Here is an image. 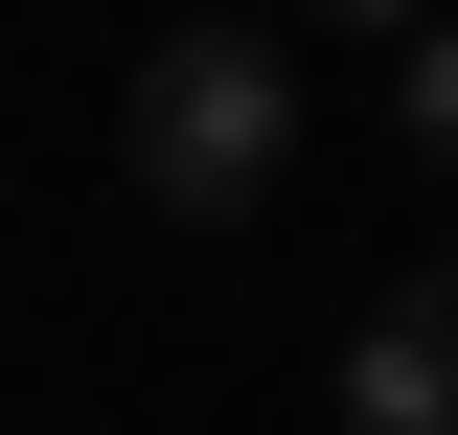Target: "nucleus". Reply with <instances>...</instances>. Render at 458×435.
<instances>
[{"instance_id":"3","label":"nucleus","mask_w":458,"mask_h":435,"mask_svg":"<svg viewBox=\"0 0 458 435\" xmlns=\"http://www.w3.org/2000/svg\"><path fill=\"white\" fill-rule=\"evenodd\" d=\"M390 138H412V161H458V0L390 47Z\"/></svg>"},{"instance_id":"1","label":"nucleus","mask_w":458,"mask_h":435,"mask_svg":"<svg viewBox=\"0 0 458 435\" xmlns=\"http://www.w3.org/2000/svg\"><path fill=\"white\" fill-rule=\"evenodd\" d=\"M114 161H138V207L161 229H252L298 161V69L252 47V23H161L138 47V92H114Z\"/></svg>"},{"instance_id":"4","label":"nucleus","mask_w":458,"mask_h":435,"mask_svg":"<svg viewBox=\"0 0 458 435\" xmlns=\"http://www.w3.org/2000/svg\"><path fill=\"white\" fill-rule=\"evenodd\" d=\"M298 23H367V47H412V23H436V0H298Z\"/></svg>"},{"instance_id":"2","label":"nucleus","mask_w":458,"mask_h":435,"mask_svg":"<svg viewBox=\"0 0 458 435\" xmlns=\"http://www.w3.org/2000/svg\"><path fill=\"white\" fill-rule=\"evenodd\" d=\"M344 435H458V275H390L344 321Z\"/></svg>"}]
</instances>
